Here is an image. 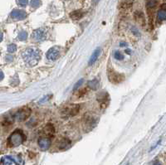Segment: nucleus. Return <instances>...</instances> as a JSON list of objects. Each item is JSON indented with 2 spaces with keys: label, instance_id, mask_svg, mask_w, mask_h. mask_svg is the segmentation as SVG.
I'll use <instances>...</instances> for the list:
<instances>
[{
  "label": "nucleus",
  "instance_id": "obj_30",
  "mask_svg": "<svg viewBox=\"0 0 166 165\" xmlns=\"http://www.w3.org/2000/svg\"><path fill=\"white\" fill-rule=\"evenodd\" d=\"M3 38H4V35H3L2 32H0V42L3 41Z\"/></svg>",
  "mask_w": 166,
  "mask_h": 165
},
{
  "label": "nucleus",
  "instance_id": "obj_14",
  "mask_svg": "<svg viewBox=\"0 0 166 165\" xmlns=\"http://www.w3.org/2000/svg\"><path fill=\"white\" fill-rule=\"evenodd\" d=\"M13 163H17V160L11 156H4L1 159V164L3 165H11Z\"/></svg>",
  "mask_w": 166,
  "mask_h": 165
},
{
  "label": "nucleus",
  "instance_id": "obj_4",
  "mask_svg": "<svg viewBox=\"0 0 166 165\" xmlns=\"http://www.w3.org/2000/svg\"><path fill=\"white\" fill-rule=\"evenodd\" d=\"M31 114V110L30 108L24 106L23 108L19 109L13 115V119H15L16 121H24L26 120Z\"/></svg>",
  "mask_w": 166,
  "mask_h": 165
},
{
  "label": "nucleus",
  "instance_id": "obj_19",
  "mask_svg": "<svg viewBox=\"0 0 166 165\" xmlns=\"http://www.w3.org/2000/svg\"><path fill=\"white\" fill-rule=\"evenodd\" d=\"M157 4H158L157 0H147L146 1V8L149 9V10L155 9Z\"/></svg>",
  "mask_w": 166,
  "mask_h": 165
},
{
  "label": "nucleus",
  "instance_id": "obj_17",
  "mask_svg": "<svg viewBox=\"0 0 166 165\" xmlns=\"http://www.w3.org/2000/svg\"><path fill=\"white\" fill-rule=\"evenodd\" d=\"M135 20L137 21L139 23H140V24H144L145 23V16H144L142 12H136L135 13Z\"/></svg>",
  "mask_w": 166,
  "mask_h": 165
},
{
  "label": "nucleus",
  "instance_id": "obj_23",
  "mask_svg": "<svg viewBox=\"0 0 166 165\" xmlns=\"http://www.w3.org/2000/svg\"><path fill=\"white\" fill-rule=\"evenodd\" d=\"M41 4V1L40 0H32L31 5L33 8H38Z\"/></svg>",
  "mask_w": 166,
  "mask_h": 165
},
{
  "label": "nucleus",
  "instance_id": "obj_8",
  "mask_svg": "<svg viewBox=\"0 0 166 165\" xmlns=\"http://www.w3.org/2000/svg\"><path fill=\"white\" fill-rule=\"evenodd\" d=\"M52 144V141L50 138H47V137H41L38 139V145L40 147V149L42 150H47L50 148Z\"/></svg>",
  "mask_w": 166,
  "mask_h": 165
},
{
  "label": "nucleus",
  "instance_id": "obj_9",
  "mask_svg": "<svg viewBox=\"0 0 166 165\" xmlns=\"http://www.w3.org/2000/svg\"><path fill=\"white\" fill-rule=\"evenodd\" d=\"M11 18L14 20H23L27 18V13L24 11L14 9L11 13Z\"/></svg>",
  "mask_w": 166,
  "mask_h": 165
},
{
  "label": "nucleus",
  "instance_id": "obj_3",
  "mask_svg": "<svg viewBox=\"0 0 166 165\" xmlns=\"http://www.w3.org/2000/svg\"><path fill=\"white\" fill-rule=\"evenodd\" d=\"M107 76L110 81L113 84H119L124 80V76L123 74L115 72L111 67H109L107 69Z\"/></svg>",
  "mask_w": 166,
  "mask_h": 165
},
{
  "label": "nucleus",
  "instance_id": "obj_28",
  "mask_svg": "<svg viewBox=\"0 0 166 165\" xmlns=\"http://www.w3.org/2000/svg\"><path fill=\"white\" fill-rule=\"evenodd\" d=\"M6 60H7V62H11V61L13 60V57H10V56H8V57H6Z\"/></svg>",
  "mask_w": 166,
  "mask_h": 165
},
{
  "label": "nucleus",
  "instance_id": "obj_35",
  "mask_svg": "<svg viewBox=\"0 0 166 165\" xmlns=\"http://www.w3.org/2000/svg\"><path fill=\"white\" fill-rule=\"evenodd\" d=\"M127 165H128V164H127Z\"/></svg>",
  "mask_w": 166,
  "mask_h": 165
},
{
  "label": "nucleus",
  "instance_id": "obj_1",
  "mask_svg": "<svg viewBox=\"0 0 166 165\" xmlns=\"http://www.w3.org/2000/svg\"><path fill=\"white\" fill-rule=\"evenodd\" d=\"M23 59L28 67H34L38 63L41 59V53L40 51L34 47L27 48L23 52Z\"/></svg>",
  "mask_w": 166,
  "mask_h": 165
},
{
  "label": "nucleus",
  "instance_id": "obj_33",
  "mask_svg": "<svg viewBox=\"0 0 166 165\" xmlns=\"http://www.w3.org/2000/svg\"><path fill=\"white\" fill-rule=\"evenodd\" d=\"M125 52H126V53H130V49H126V50H125Z\"/></svg>",
  "mask_w": 166,
  "mask_h": 165
},
{
  "label": "nucleus",
  "instance_id": "obj_15",
  "mask_svg": "<svg viewBox=\"0 0 166 165\" xmlns=\"http://www.w3.org/2000/svg\"><path fill=\"white\" fill-rule=\"evenodd\" d=\"M101 48H97V49L93 52V54L91 55V57L90 60H89V65H92L94 62H96V61L97 60V58H98L100 54H101Z\"/></svg>",
  "mask_w": 166,
  "mask_h": 165
},
{
  "label": "nucleus",
  "instance_id": "obj_32",
  "mask_svg": "<svg viewBox=\"0 0 166 165\" xmlns=\"http://www.w3.org/2000/svg\"><path fill=\"white\" fill-rule=\"evenodd\" d=\"M153 165H161V164L160 163V162H158V161H157V162H155V163Z\"/></svg>",
  "mask_w": 166,
  "mask_h": 165
},
{
  "label": "nucleus",
  "instance_id": "obj_27",
  "mask_svg": "<svg viewBox=\"0 0 166 165\" xmlns=\"http://www.w3.org/2000/svg\"><path fill=\"white\" fill-rule=\"evenodd\" d=\"M132 5L131 3H124L121 4V8H129Z\"/></svg>",
  "mask_w": 166,
  "mask_h": 165
},
{
  "label": "nucleus",
  "instance_id": "obj_13",
  "mask_svg": "<svg viewBox=\"0 0 166 165\" xmlns=\"http://www.w3.org/2000/svg\"><path fill=\"white\" fill-rule=\"evenodd\" d=\"M84 16V13L82 10H76L70 13V17L72 20H79Z\"/></svg>",
  "mask_w": 166,
  "mask_h": 165
},
{
  "label": "nucleus",
  "instance_id": "obj_5",
  "mask_svg": "<svg viewBox=\"0 0 166 165\" xmlns=\"http://www.w3.org/2000/svg\"><path fill=\"white\" fill-rule=\"evenodd\" d=\"M80 110V105H68L67 106L63 107L61 111V114L62 116L70 117L77 114Z\"/></svg>",
  "mask_w": 166,
  "mask_h": 165
},
{
  "label": "nucleus",
  "instance_id": "obj_11",
  "mask_svg": "<svg viewBox=\"0 0 166 165\" xmlns=\"http://www.w3.org/2000/svg\"><path fill=\"white\" fill-rule=\"evenodd\" d=\"M97 100L100 102V105L102 108H105L109 101V95L108 93H100L97 96Z\"/></svg>",
  "mask_w": 166,
  "mask_h": 165
},
{
  "label": "nucleus",
  "instance_id": "obj_29",
  "mask_svg": "<svg viewBox=\"0 0 166 165\" xmlns=\"http://www.w3.org/2000/svg\"><path fill=\"white\" fill-rule=\"evenodd\" d=\"M4 78V73L2 72H0V81H2Z\"/></svg>",
  "mask_w": 166,
  "mask_h": 165
},
{
  "label": "nucleus",
  "instance_id": "obj_6",
  "mask_svg": "<svg viewBox=\"0 0 166 165\" xmlns=\"http://www.w3.org/2000/svg\"><path fill=\"white\" fill-rule=\"evenodd\" d=\"M47 37V31L44 28H38L32 33V38L36 41H42L46 40Z\"/></svg>",
  "mask_w": 166,
  "mask_h": 165
},
{
  "label": "nucleus",
  "instance_id": "obj_10",
  "mask_svg": "<svg viewBox=\"0 0 166 165\" xmlns=\"http://www.w3.org/2000/svg\"><path fill=\"white\" fill-rule=\"evenodd\" d=\"M55 133V129L54 126L52 124H47L44 126V128L42 130V134L43 137H47L50 138L53 136V134Z\"/></svg>",
  "mask_w": 166,
  "mask_h": 165
},
{
  "label": "nucleus",
  "instance_id": "obj_21",
  "mask_svg": "<svg viewBox=\"0 0 166 165\" xmlns=\"http://www.w3.org/2000/svg\"><path fill=\"white\" fill-rule=\"evenodd\" d=\"M27 38V33L25 31L21 32L18 34V39L21 41H26Z\"/></svg>",
  "mask_w": 166,
  "mask_h": 165
},
{
  "label": "nucleus",
  "instance_id": "obj_25",
  "mask_svg": "<svg viewBox=\"0 0 166 165\" xmlns=\"http://www.w3.org/2000/svg\"><path fill=\"white\" fill-rule=\"evenodd\" d=\"M114 57L116 60H119V61H120V60H123V59H124V56H123V55H122V54L119 52H115V53Z\"/></svg>",
  "mask_w": 166,
  "mask_h": 165
},
{
  "label": "nucleus",
  "instance_id": "obj_26",
  "mask_svg": "<svg viewBox=\"0 0 166 165\" xmlns=\"http://www.w3.org/2000/svg\"><path fill=\"white\" fill-rule=\"evenodd\" d=\"M83 83V79H82V80H79L76 83V85L74 86V87H73V91H76L77 88H79L80 86H81V85Z\"/></svg>",
  "mask_w": 166,
  "mask_h": 165
},
{
  "label": "nucleus",
  "instance_id": "obj_20",
  "mask_svg": "<svg viewBox=\"0 0 166 165\" xmlns=\"http://www.w3.org/2000/svg\"><path fill=\"white\" fill-rule=\"evenodd\" d=\"M88 86L91 89H93V90H96L99 87V81L97 80H92V81H90L88 82Z\"/></svg>",
  "mask_w": 166,
  "mask_h": 165
},
{
  "label": "nucleus",
  "instance_id": "obj_34",
  "mask_svg": "<svg viewBox=\"0 0 166 165\" xmlns=\"http://www.w3.org/2000/svg\"><path fill=\"white\" fill-rule=\"evenodd\" d=\"M93 2H94V4H97L99 2V0H93Z\"/></svg>",
  "mask_w": 166,
  "mask_h": 165
},
{
  "label": "nucleus",
  "instance_id": "obj_12",
  "mask_svg": "<svg viewBox=\"0 0 166 165\" xmlns=\"http://www.w3.org/2000/svg\"><path fill=\"white\" fill-rule=\"evenodd\" d=\"M71 145V141L68 139H60L59 143H58V148L60 150H66L70 147Z\"/></svg>",
  "mask_w": 166,
  "mask_h": 165
},
{
  "label": "nucleus",
  "instance_id": "obj_18",
  "mask_svg": "<svg viewBox=\"0 0 166 165\" xmlns=\"http://www.w3.org/2000/svg\"><path fill=\"white\" fill-rule=\"evenodd\" d=\"M94 122H95V120H94L93 118H87V119L86 120V124H85L86 131H89L92 128H94V126H95Z\"/></svg>",
  "mask_w": 166,
  "mask_h": 165
},
{
  "label": "nucleus",
  "instance_id": "obj_31",
  "mask_svg": "<svg viewBox=\"0 0 166 165\" xmlns=\"http://www.w3.org/2000/svg\"><path fill=\"white\" fill-rule=\"evenodd\" d=\"M120 46H127V44H126V43H125V42H121V43H120Z\"/></svg>",
  "mask_w": 166,
  "mask_h": 165
},
{
  "label": "nucleus",
  "instance_id": "obj_22",
  "mask_svg": "<svg viewBox=\"0 0 166 165\" xmlns=\"http://www.w3.org/2000/svg\"><path fill=\"white\" fill-rule=\"evenodd\" d=\"M17 51V46L15 44H10L8 46V52L9 53H13Z\"/></svg>",
  "mask_w": 166,
  "mask_h": 165
},
{
  "label": "nucleus",
  "instance_id": "obj_16",
  "mask_svg": "<svg viewBox=\"0 0 166 165\" xmlns=\"http://www.w3.org/2000/svg\"><path fill=\"white\" fill-rule=\"evenodd\" d=\"M166 18V10L165 5H163V8L160 9V11L158 12V14H157V19L159 22H163V21L165 20Z\"/></svg>",
  "mask_w": 166,
  "mask_h": 165
},
{
  "label": "nucleus",
  "instance_id": "obj_2",
  "mask_svg": "<svg viewBox=\"0 0 166 165\" xmlns=\"http://www.w3.org/2000/svg\"><path fill=\"white\" fill-rule=\"evenodd\" d=\"M26 137L21 130H15L13 132L8 139V145L10 147H18L21 145L25 140Z\"/></svg>",
  "mask_w": 166,
  "mask_h": 165
},
{
  "label": "nucleus",
  "instance_id": "obj_24",
  "mask_svg": "<svg viewBox=\"0 0 166 165\" xmlns=\"http://www.w3.org/2000/svg\"><path fill=\"white\" fill-rule=\"evenodd\" d=\"M17 3L21 7H25V6L27 5L28 0H17Z\"/></svg>",
  "mask_w": 166,
  "mask_h": 165
},
{
  "label": "nucleus",
  "instance_id": "obj_7",
  "mask_svg": "<svg viewBox=\"0 0 166 165\" xmlns=\"http://www.w3.org/2000/svg\"><path fill=\"white\" fill-rule=\"evenodd\" d=\"M60 56V49L57 46L50 48L47 52V58L49 61H56Z\"/></svg>",
  "mask_w": 166,
  "mask_h": 165
}]
</instances>
